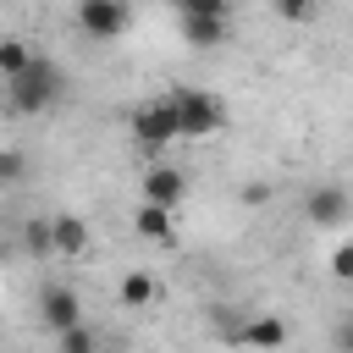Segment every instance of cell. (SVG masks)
I'll list each match as a JSON object with an SVG mask.
<instances>
[{
  "label": "cell",
  "mask_w": 353,
  "mask_h": 353,
  "mask_svg": "<svg viewBox=\"0 0 353 353\" xmlns=\"http://www.w3.org/2000/svg\"><path fill=\"white\" fill-rule=\"evenodd\" d=\"M61 88H66V72H61V61H50V55H28V66L17 72V77H6V105L17 110V116H39V110H50L55 99H61Z\"/></svg>",
  "instance_id": "1"
},
{
  "label": "cell",
  "mask_w": 353,
  "mask_h": 353,
  "mask_svg": "<svg viewBox=\"0 0 353 353\" xmlns=\"http://www.w3.org/2000/svg\"><path fill=\"white\" fill-rule=\"evenodd\" d=\"M165 105H171V121H176V138H210V132H221L226 127V105L215 99V94H204V88H171V94H160Z\"/></svg>",
  "instance_id": "2"
},
{
  "label": "cell",
  "mask_w": 353,
  "mask_h": 353,
  "mask_svg": "<svg viewBox=\"0 0 353 353\" xmlns=\"http://www.w3.org/2000/svg\"><path fill=\"white\" fill-rule=\"evenodd\" d=\"M83 320V298H77V287H66V281H44L39 287V325L50 331V336H61V331H72Z\"/></svg>",
  "instance_id": "3"
},
{
  "label": "cell",
  "mask_w": 353,
  "mask_h": 353,
  "mask_svg": "<svg viewBox=\"0 0 353 353\" xmlns=\"http://www.w3.org/2000/svg\"><path fill=\"white\" fill-rule=\"evenodd\" d=\"M77 28L94 44H110L127 33V0H77Z\"/></svg>",
  "instance_id": "4"
},
{
  "label": "cell",
  "mask_w": 353,
  "mask_h": 353,
  "mask_svg": "<svg viewBox=\"0 0 353 353\" xmlns=\"http://www.w3.org/2000/svg\"><path fill=\"white\" fill-rule=\"evenodd\" d=\"M127 127H132V138H138L143 149H165V143H176V121H171V105H165V99L138 105V110L127 116Z\"/></svg>",
  "instance_id": "5"
},
{
  "label": "cell",
  "mask_w": 353,
  "mask_h": 353,
  "mask_svg": "<svg viewBox=\"0 0 353 353\" xmlns=\"http://www.w3.org/2000/svg\"><path fill=\"white\" fill-rule=\"evenodd\" d=\"M303 215H309V226H320V232H342L347 215H353V204H347V193H342L336 182H320V188H309Z\"/></svg>",
  "instance_id": "6"
},
{
  "label": "cell",
  "mask_w": 353,
  "mask_h": 353,
  "mask_svg": "<svg viewBox=\"0 0 353 353\" xmlns=\"http://www.w3.org/2000/svg\"><path fill=\"white\" fill-rule=\"evenodd\" d=\"M50 248H55V259H83V254L94 248L88 221H83V215H72V210L50 215Z\"/></svg>",
  "instance_id": "7"
},
{
  "label": "cell",
  "mask_w": 353,
  "mask_h": 353,
  "mask_svg": "<svg viewBox=\"0 0 353 353\" xmlns=\"http://www.w3.org/2000/svg\"><path fill=\"white\" fill-rule=\"evenodd\" d=\"M232 347L276 353V347H287V320H281V314H254V320H237V331H232Z\"/></svg>",
  "instance_id": "8"
},
{
  "label": "cell",
  "mask_w": 353,
  "mask_h": 353,
  "mask_svg": "<svg viewBox=\"0 0 353 353\" xmlns=\"http://www.w3.org/2000/svg\"><path fill=\"white\" fill-rule=\"evenodd\" d=\"M188 199V176L176 165H149L143 171V204H160V210H182Z\"/></svg>",
  "instance_id": "9"
},
{
  "label": "cell",
  "mask_w": 353,
  "mask_h": 353,
  "mask_svg": "<svg viewBox=\"0 0 353 353\" xmlns=\"http://www.w3.org/2000/svg\"><path fill=\"white\" fill-rule=\"evenodd\" d=\"M132 226H138V237H149V243H171V237H176V210H160V204H143V199H138Z\"/></svg>",
  "instance_id": "10"
},
{
  "label": "cell",
  "mask_w": 353,
  "mask_h": 353,
  "mask_svg": "<svg viewBox=\"0 0 353 353\" xmlns=\"http://www.w3.org/2000/svg\"><path fill=\"white\" fill-rule=\"evenodd\" d=\"M182 39L193 50H215L226 44V17H182Z\"/></svg>",
  "instance_id": "11"
},
{
  "label": "cell",
  "mask_w": 353,
  "mask_h": 353,
  "mask_svg": "<svg viewBox=\"0 0 353 353\" xmlns=\"http://www.w3.org/2000/svg\"><path fill=\"white\" fill-rule=\"evenodd\" d=\"M116 292H121V303H127V309H149L160 287H154V276H149V270H127Z\"/></svg>",
  "instance_id": "12"
},
{
  "label": "cell",
  "mask_w": 353,
  "mask_h": 353,
  "mask_svg": "<svg viewBox=\"0 0 353 353\" xmlns=\"http://www.w3.org/2000/svg\"><path fill=\"white\" fill-rule=\"evenodd\" d=\"M55 353H99V331H94L88 320H77L72 331L55 336Z\"/></svg>",
  "instance_id": "13"
},
{
  "label": "cell",
  "mask_w": 353,
  "mask_h": 353,
  "mask_svg": "<svg viewBox=\"0 0 353 353\" xmlns=\"http://www.w3.org/2000/svg\"><path fill=\"white\" fill-rule=\"evenodd\" d=\"M22 248H28L33 259H55V248H50V221H44V215L22 221Z\"/></svg>",
  "instance_id": "14"
},
{
  "label": "cell",
  "mask_w": 353,
  "mask_h": 353,
  "mask_svg": "<svg viewBox=\"0 0 353 353\" xmlns=\"http://www.w3.org/2000/svg\"><path fill=\"white\" fill-rule=\"evenodd\" d=\"M28 55H33V50H28V39H0V83H6V77H17V72L28 66Z\"/></svg>",
  "instance_id": "15"
},
{
  "label": "cell",
  "mask_w": 353,
  "mask_h": 353,
  "mask_svg": "<svg viewBox=\"0 0 353 353\" xmlns=\"http://www.w3.org/2000/svg\"><path fill=\"white\" fill-rule=\"evenodd\" d=\"M176 6V17H226L232 11V0H171Z\"/></svg>",
  "instance_id": "16"
},
{
  "label": "cell",
  "mask_w": 353,
  "mask_h": 353,
  "mask_svg": "<svg viewBox=\"0 0 353 353\" xmlns=\"http://www.w3.org/2000/svg\"><path fill=\"white\" fill-rule=\"evenodd\" d=\"M22 171H28V154L22 149H0V188L22 182Z\"/></svg>",
  "instance_id": "17"
},
{
  "label": "cell",
  "mask_w": 353,
  "mask_h": 353,
  "mask_svg": "<svg viewBox=\"0 0 353 353\" xmlns=\"http://www.w3.org/2000/svg\"><path fill=\"white\" fill-rule=\"evenodd\" d=\"M270 6H276L281 22H309V17L320 11V0H270Z\"/></svg>",
  "instance_id": "18"
},
{
  "label": "cell",
  "mask_w": 353,
  "mask_h": 353,
  "mask_svg": "<svg viewBox=\"0 0 353 353\" xmlns=\"http://www.w3.org/2000/svg\"><path fill=\"white\" fill-rule=\"evenodd\" d=\"M331 276H336V281H347V276H353V248H347V243H336V248H331Z\"/></svg>",
  "instance_id": "19"
},
{
  "label": "cell",
  "mask_w": 353,
  "mask_h": 353,
  "mask_svg": "<svg viewBox=\"0 0 353 353\" xmlns=\"http://www.w3.org/2000/svg\"><path fill=\"white\" fill-rule=\"evenodd\" d=\"M243 204H270V182H243Z\"/></svg>",
  "instance_id": "20"
},
{
  "label": "cell",
  "mask_w": 353,
  "mask_h": 353,
  "mask_svg": "<svg viewBox=\"0 0 353 353\" xmlns=\"http://www.w3.org/2000/svg\"><path fill=\"white\" fill-rule=\"evenodd\" d=\"M6 6H11V0H6Z\"/></svg>",
  "instance_id": "21"
}]
</instances>
